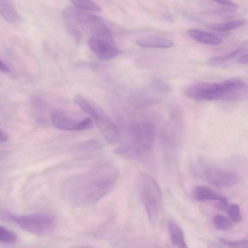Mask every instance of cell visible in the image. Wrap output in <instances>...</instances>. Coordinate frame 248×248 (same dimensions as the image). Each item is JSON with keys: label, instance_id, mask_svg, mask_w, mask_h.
Wrapping results in <instances>:
<instances>
[{"label": "cell", "instance_id": "cell-27", "mask_svg": "<svg viewBox=\"0 0 248 248\" xmlns=\"http://www.w3.org/2000/svg\"><path fill=\"white\" fill-rule=\"evenodd\" d=\"M219 4L230 5L232 6H236V4H235L231 0H212Z\"/></svg>", "mask_w": 248, "mask_h": 248}, {"label": "cell", "instance_id": "cell-25", "mask_svg": "<svg viewBox=\"0 0 248 248\" xmlns=\"http://www.w3.org/2000/svg\"><path fill=\"white\" fill-rule=\"evenodd\" d=\"M66 28L71 37L77 44H79L82 39V34L78 28L73 23L69 22L67 24Z\"/></svg>", "mask_w": 248, "mask_h": 248}, {"label": "cell", "instance_id": "cell-1", "mask_svg": "<svg viewBox=\"0 0 248 248\" xmlns=\"http://www.w3.org/2000/svg\"><path fill=\"white\" fill-rule=\"evenodd\" d=\"M118 176V170L115 166L106 164L87 172L68 177L61 185L62 198L74 207L90 206L110 191Z\"/></svg>", "mask_w": 248, "mask_h": 248}, {"label": "cell", "instance_id": "cell-22", "mask_svg": "<svg viewBox=\"0 0 248 248\" xmlns=\"http://www.w3.org/2000/svg\"><path fill=\"white\" fill-rule=\"evenodd\" d=\"M224 211L233 222L238 223L242 220V214L240 207L237 204H228Z\"/></svg>", "mask_w": 248, "mask_h": 248}, {"label": "cell", "instance_id": "cell-21", "mask_svg": "<svg viewBox=\"0 0 248 248\" xmlns=\"http://www.w3.org/2000/svg\"><path fill=\"white\" fill-rule=\"evenodd\" d=\"M74 6L81 10L101 11V9L92 0H70Z\"/></svg>", "mask_w": 248, "mask_h": 248}, {"label": "cell", "instance_id": "cell-8", "mask_svg": "<svg viewBox=\"0 0 248 248\" xmlns=\"http://www.w3.org/2000/svg\"><path fill=\"white\" fill-rule=\"evenodd\" d=\"M51 121L55 128L63 130H83L93 126L92 120L89 117L76 119L60 110L52 113Z\"/></svg>", "mask_w": 248, "mask_h": 248}, {"label": "cell", "instance_id": "cell-3", "mask_svg": "<svg viewBox=\"0 0 248 248\" xmlns=\"http://www.w3.org/2000/svg\"><path fill=\"white\" fill-rule=\"evenodd\" d=\"M138 190L150 222L155 223L162 206V194L157 182L151 175L141 173L139 178Z\"/></svg>", "mask_w": 248, "mask_h": 248}, {"label": "cell", "instance_id": "cell-29", "mask_svg": "<svg viewBox=\"0 0 248 248\" xmlns=\"http://www.w3.org/2000/svg\"><path fill=\"white\" fill-rule=\"evenodd\" d=\"M238 62L239 63L243 64H247L248 63V55L247 54H244L240 57L238 60Z\"/></svg>", "mask_w": 248, "mask_h": 248}, {"label": "cell", "instance_id": "cell-5", "mask_svg": "<svg viewBox=\"0 0 248 248\" xmlns=\"http://www.w3.org/2000/svg\"><path fill=\"white\" fill-rule=\"evenodd\" d=\"M184 128V118L181 110L176 107L173 108L160 131V138L162 146L167 150L176 149L182 140Z\"/></svg>", "mask_w": 248, "mask_h": 248}, {"label": "cell", "instance_id": "cell-28", "mask_svg": "<svg viewBox=\"0 0 248 248\" xmlns=\"http://www.w3.org/2000/svg\"><path fill=\"white\" fill-rule=\"evenodd\" d=\"M9 136L4 131L0 129V142H5L8 140Z\"/></svg>", "mask_w": 248, "mask_h": 248}, {"label": "cell", "instance_id": "cell-6", "mask_svg": "<svg viewBox=\"0 0 248 248\" xmlns=\"http://www.w3.org/2000/svg\"><path fill=\"white\" fill-rule=\"evenodd\" d=\"M11 217L22 229L38 235H45L50 232L55 225L54 217L48 214L14 215Z\"/></svg>", "mask_w": 248, "mask_h": 248}, {"label": "cell", "instance_id": "cell-10", "mask_svg": "<svg viewBox=\"0 0 248 248\" xmlns=\"http://www.w3.org/2000/svg\"><path fill=\"white\" fill-rule=\"evenodd\" d=\"M88 44L91 49L101 60H110L121 53V50L115 47L114 44L100 39L90 37Z\"/></svg>", "mask_w": 248, "mask_h": 248}, {"label": "cell", "instance_id": "cell-16", "mask_svg": "<svg viewBox=\"0 0 248 248\" xmlns=\"http://www.w3.org/2000/svg\"><path fill=\"white\" fill-rule=\"evenodd\" d=\"M0 15L10 23H16L20 19L18 13L10 0H0Z\"/></svg>", "mask_w": 248, "mask_h": 248}, {"label": "cell", "instance_id": "cell-4", "mask_svg": "<svg viewBox=\"0 0 248 248\" xmlns=\"http://www.w3.org/2000/svg\"><path fill=\"white\" fill-rule=\"evenodd\" d=\"M229 88V79L216 83L197 82L185 87L183 93L187 97L197 101L227 102Z\"/></svg>", "mask_w": 248, "mask_h": 248}, {"label": "cell", "instance_id": "cell-26", "mask_svg": "<svg viewBox=\"0 0 248 248\" xmlns=\"http://www.w3.org/2000/svg\"><path fill=\"white\" fill-rule=\"evenodd\" d=\"M101 145L100 143L98 141L91 140L81 143L78 147V148L81 152H88L96 150L99 149Z\"/></svg>", "mask_w": 248, "mask_h": 248}, {"label": "cell", "instance_id": "cell-18", "mask_svg": "<svg viewBox=\"0 0 248 248\" xmlns=\"http://www.w3.org/2000/svg\"><path fill=\"white\" fill-rule=\"evenodd\" d=\"M242 48H238L232 52L224 55L214 57L208 61V64L211 66H216L225 63L238 56L241 52Z\"/></svg>", "mask_w": 248, "mask_h": 248}, {"label": "cell", "instance_id": "cell-19", "mask_svg": "<svg viewBox=\"0 0 248 248\" xmlns=\"http://www.w3.org/2000/svg\"><path fill=\"white\" fill-rule=\"evenodd\" d=\"M215 228L221 231H229L233 227V222L229 217L222 215H216L212 220Z\"/></svg>", "mask_w": 248, "mask_h": 248}, {"label": "cell", "instance_id": "cell-11", "mask_svg": "<svg viewBox=\"0 0 248 248\" xmlns=\"http://www.w3.org/2000/svg\"><path fill=\"white\" fill-rule=\"evenodd\" d=\"M161 98L149 92L140 90L134 92L130 96V103L137 109H144L160 102Z\"/></svg>", "mask_w": 248, "mask_h": 248}, {"label": "cell", "instance_id": "cell-17", "mask_svg": "<svg viewBox=\"0 0 248 248\" xmlns=\"http://www.w3.org/2000/svg\"><path fill=\"white\" fill-rule=\"evenodd\" d=\"M246 23V20L245 19H235L214 25L211 28L217 31H228L240 28L245 25Z\"/></svg>", "mask_w": 248, "mask_h": 248}, {"label": "cell", "instance_id": "cell-24", "mask_svg": "<svg viewBox=\"0 0 248 248\" xmlns=\"http://www.w3.org/2000/svg\"><path fill=\"white\" fill-rule=\"evenodd\" d=\"M219 241L222 245L230 248H247L248 247V239L231 240L223 238H219Z\"/></svg>", "mask_w": 248, "mask_h": 248}, {"label": "cell", "instance_id": "cell-9", "mask_svg": "<svg viewBox=\"0 0 248 248\" xmlns=\"http://www.w3.org/2000/svg\"><path fill=\"white\" fill-rule=\"evenodd\" d=\"M96 111L91 118L94 121L99 131L109 143H117L120 140V134L117 127L102 112L98 110Z\"/></svg>", "mask_w": 248, "mask_h": 248}, {"label": "cell", "instance_id": "cell-7", "mask_svg": "<svg viewBox=\"0 0 248 248\" xmlns=\"http://www.w3.org/2000/svg\"><path fill=\"white\" fill-rule=\"evenodd\" d=\"M204 179L210 184L220 187H229L239 182L238 175L230 169L208 166L202 170Z\"/></svg>", "mask_w": 248, "mask_h": 248}, {"label": "cell", "instance_id": "cell-15", "mask_svg": "<svg viewBox=\"0 0 248 248\" xmlns=\"http://www.w3.org/2000/svg\"><path fill=\"white\" fill-rule=\"evenodd\" d=\"M188 35L201 43L211 46H217L222 42V39L210 33L197 29H190L187 31Z\"/></svg>", "mask_w": 248, "mask_h": 248}, {"label": "cell", "instance_id": "cell-20", "mask_svg": "<svg viewBox=\"0 0 248 248\" xmlns=\"http://www.w3.org/2000/svg\"><path fill=\"white\" fill-rule=\"evenodd\" d=\"M152 88L157 94L166 95L171 91L170 86L166 82L160 79H155L152 84Z\"/></svg>", "mask_w": 248, "mask_h": 248}, {"label": "cell", "instance_id": "cell-14", "mask_svg": "<svg viewBox=\"0 0 248 248\" xmlns=\"http://www.w3.org/2000/svg\"><path fill=\"white\" fill-rule=\"evenodd\" d=\"M137 45L143 47L169 48L173 46V42L167 38L156 36H147L139 39Z\"/></svg>", "mask_w": 248, "mask_h": 248}, {"label": "cell", "instance_id": "cell-13", "mask_svg": "<svg viewBox=\"0 0 248 248\" xmlns=\"http://www.w3.org/2000/svg\"><path fill=\"white\" fill-rule=\"evenodd\" d=\"M168 228L172 244L177 248H187L184 233L180 226L175 221L170 219L168 222Z\"/></svg>", "mask_w": 248, "mask_h": 248}, {"label": "cell", "instance_id": "cell-23", "mask_svg": "<svg viewBox=\"0 0 248 248\" xmlns=\"http://www.w3.org/2000/svg\"><path fill=\"white\" fill-rule=\"evenodd\" d=\"M17 235L13 231L0 225V242L12 243L17 240Z\"/></svg>", "mask_w": 248, "mask_h": 248}, {"label": "cell", "instance_id": "cell-2", "mask_svg": "<svg viewBox=\"0 0 248 248\" xmlns=\"http://www.w3.org/2000/svg\"><path fill=\"white\" fill-rule=\"evenodd\" d=\"M156 127L150 122L134 124L130 130L128 140L115 149L122 156L137 161H144L154 151Z\"/></svg>", "mask_w": 248, "mask_h": 248}, {"label": "cell", "instance_id": "cell-12", "mask_svg": "<svg viewBox=\"0 0 248 248\" xmlns=\"http://www.w3.org/2000/svg\"><path fill=\"white\" fill-rule=\"evenodd\" d=\"M193 197L200 202L219 201L227 198L211 187L205 185H198L192 190Z\"/></svg>", "mask_w": 248, "mask_h": 248}, {"label": "cell", "instance_id": "cell-30", "mask_svg": "<svg viewBox=\"0 0 248 248\" xmlns=\"http://www.w3.org/2000/svg\"><path fill=\"white\" fill-rule=\"evenodd\" d=\"M0 70L4 73H9L10 70L6 65L0 59Z\"/></svg>", "mask_w": 248, "mask_h": 248}]
</instances>
